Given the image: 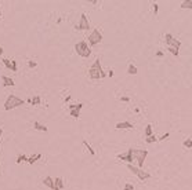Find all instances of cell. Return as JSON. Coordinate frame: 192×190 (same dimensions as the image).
Returning a JSON list of instances; mask_svg holds the SVG:
<instances>
[{"label":"cell","mask_w":192,"mask_h":190,"mask_svg":"<svg viewBox=\"0 0 192 190\" xmlns=\"http://www.w3.org/2000/svg\"><path fill=\"white\" fill-rule=\"evenodd\" d=\"M105 76H107V73L102 70L100 59H96L94 63L90 66V69H88V77L91 80H98V79H104Z\"/></svg>","instance_id":"6da1fadb"},{"label":"cell","mask_w":192,"mask_h":190,"mask_svg":"<svg viewBox=\"0 0 192 190\" xmlns=\"http://www.w3.org/2000/svg\"><path fill=\"white\" fill-rule=\"evenodd\" d=\"M25 103V101L20 96H17V95H8L7 99H6V102H4V110H12V109H15L18 106H22Z\"/></svg>","instance_id":"7a4b0ae2"},{"label":"cell","mask_w":192,"mask_h":190,"mask_svg":"<svg viewBox=\"0 0 192 190\" xmlns=\"http://www.w3.org/2000/svg\"><path fill=\"white\" fill-rule=\"evenodd\" d=\"M75 51H76V54L80 55L82 58H88V57L91 55V50H90L88 43L86 40H82V41L75 44Z\"/></svg>","instance_id":"3957f363"},{"label":"cell","mask_w":192,"mask_h":190,"mask_svg":"<svg viewBox=\"0 0 192 190\" xmlns=\"http://www.w3.org/2000/svg\"><path fill=\"white\" fill-rule=\"evenodd\" d=\"M127 168L136 175L137 178L141 179V181H147V179L151 178V174H149V172H145L142 168H138V167L133 165V164H127Z\"/></svg>","instance_id":"277c9868"},{"label":"cell","mask_w":192,"mask_h":190,"mask_svg":"<svg viewBox=\"0 0 192 190\" xmlns=\"http://www.w3.org/2000/svg\"><path fill=\"white\" fill-rule=\"evenodd\" d=\"M148 156V150H142V149H133V157L136 158L138 162V168H142L145 162V158Z\"/></svg>","instance_id":"5b68a950"},{"label":"cell","mask_w":192,"mask_h":190,"mask_svg":"<svg viewBox=\"0 0 192 190\" xmlns=\"http://www.w3.org/2000/svg\"><path fill=\"white\" fill-rule=\"evenodd\" d=\"M101 41H102V33L98 29H94L88 36V46H97Z\"/></svg>","instance_id":"8992f818"},{"label":"cell","mask_w":192,"mask_h":190,"mask_svg":"<svg viewBox=\"0 0 192 190\" xmlns=\"http://www.w3.org/2000/svg\"><path fill=\"white\" fill-rule=\"evenodd\" d=\"M164 41L167 44V47H173V48H177V50H180L181 47V41L177 40L176 37H173V35H170V33L164 35Z\"/></svg>","instance_id":"52a82bcc"},{"label":"cell","mask_w":192,"mask_h":190,"mask_svg":"<svg viewBox=\"0 0 192 190\" xmlns=\"http://www.w3.org/2000/svg\"><path fill=\"white\" fill-rule=\"evenodd\" d=\"M75 29H77V30H88L90 29V22H88L86 14L80 15V21H79V24L75 26Z\"/></svg>","instance_id":"ba28073f"},{"label":"cell","mask_w":192,"mask_h":190,"mask_svg":"<svg viewBox=\"0 0 192 190\" xmlns=\"http://www.w3.org/2000/svg\"><path fill=\"white\" fill-rule=\"evenodd\" d=\"M118 158L122 160V161H126L127 164H131L134 157H133V147L131 149H128L126 153H122V154H118Z\"/></svg>","instance_id":"9c48e42d"},{"label":"cell","mask_w":192,"mask_h":190,"mask_svg":"<svg viewBox=\"0 0 192 190\" xmlns=\"http://www.w3.org/2000/svg\"><path fill=\"white\" fill-rule=\"evenodd\" d=\"M3 63L7 69H11L12 72L18 70V67H17V61H10V59H7V58H3Z\"/></svg>","instance_id":"30bf717a"},{"label":"cell","mask_w":192,"mask_h":190,"mask_svg":"<svg viewBox=\"0 0 192 190\" xmlns=\"http://www.w3.org/2000/svg\"><path fill=\"white\" fill-rule=\"evenodd\" d=\"M116 130H133L134 128V124H131L130 121H122V123H118L115 127Z\"/></svg>","instance_id":"8fae6325"},{"label":"cell","mask_w":192,"mask_h":190,"mask_svg":"<svg viewBox=\"0 0 192 190\" xmlns=\"http://www.w3.org/2000/svg\"><path fill=\"white\" fill-rule=\"evenodd\" d=\"M43 183H44V186L48 187V189H53L54 190V179L51 178V176H46V178L43 179Z\"/></svg>","instance_id":"7c38bea8"},{"label":"cell","mask_w":192,"mask_h":190,"mask_svg":"<svg viewBox=\"0 0 192 190\" xmlns=\"http://www.w3.org/2000/svg\"><path fill=\"white\" fill-rule=\"evenodd\" d=\"M1 83H3L4 87H12L14 86V80L11 77H7V76H1Z\"/></svg>","instance_id":"4fadbf2b"},{"label":"cell","mask_w":192,"mask_h":190,"mask_svg":"<svg viewBox=\"0 0 192 190\" xmlns=\"http://www.w3.org/2000/svg\"><path fill=\"white\" fill-rule=\"evenodd\" d=\"M54 190H62L65 187L64 185V181H62V178H55V181H54Z\"/></svg>","instance_id":"5bb4252c"},{"label":"cell","mask_w":192,"mask_h":190,"mask_svg":"<svg viewBox=\"0 0 192 190\" xmlns=\"http://www.w3.org/2000/svg\"><path fill=\"white\" fill-rule=\"evenodd\" d=\"M33 128L37 131H43V132H47V130H48L47 127L43 125V124H40L39 121H33Z\"/></svg>","instance_id":"9a60e30c"},{"label":"cell","mask_w":192,"mask_h":190,"mask_svg":"<svg viewBox=\"0 0 192 190\" xmlns=\"http://www.w3.org/2000/svg\"><path fill=\"white\" fill-rule=\"evenodd\" d=\"M29 102L32 103V106H39L42 103V98H40V95H35L32 99H29Z\"/></svg>","instance_id":"2e32d148"},{"label":"cell","mask_w":192,"mask_h":190,"mask_svg":"<svg viewBox=\"0 0 192 190\" xmlns=\"http://www.w3.org/2000/svg\"><path fill=\"white\" fill-rule=\"evenodd\" d=\"M138 73V69H137V66H134L133 63H130L128 65V67H127V75H137Z\"/></svg>","instance_id":"e0dca14e"},{"label":"cell","mask_w":192,"mask_h":190,"mask_svg":"<svg viewBox=\"0 0 192 190\" xmlns=\"http://www.w3.org/2000/svg\"><path fill=\"white\" fill-rule=\"evenodd\" d=\"M42 158V154L40 153H37V154H35V156H31V157H28V164H33V162H36L37 160H40Z\"/></svg>","instance_id":"ac0fdd59"},{"label":"cell","mask_w":192,"mask_h":190,"mask_svg":"<svg viewBox=\"0 0 192 190\" xmlns=\"http://www.w3.org/2000/svg\"><path fill=\"white\" fill-rule=\"evenodd\" d=\"M180 7L181 8H184V10H187V8H192V0H184L183 3L180 4Z\"/></svg>","instance_id":"d6986e66"},{"label":"cell","mask_w":192,"mask_h":190,"mask_svg":"<svg viewBox=\"0 0 192 190\" xmlns=\"http://www.w3.org/2000/svg\"><path fill=\"white\" fill-rule=\"evenodd\" d=\"M83 145H84V146H86V147H87V150L90 152V154H91V156H94V154H96V150L93 149V147H91V145H90V143H88L87 141H86V139H83Z\"/></svg>","instance_id":"ffe728a7"},{"label":"cell","mask_w":192,"mask_h":190,"mask_svg":"<svg viewBox=\"0 0 192 190\" xmlns=\"http://www.w3.org/2000/svg\"><path fill=\"white\" fill-rule=\"evenodd\" d=\"M28 161V157L25 154H18V157H17V164H21V162H26Z\"/></svg>","instance_id":"44dd1931"},{"label":"cell","mask_w":192,"mask_h":190,"mask_svg":"<svg viewBox=\"0 0 192 190\" xmlns=\"http://www.w3.org/2000/svg\"><path fill=\"white\" fill-rule=\"evenodd\" d=\"M69 110H82L83 103H77V105H69Z\"/></svg>","instance_id":"7402d4cb"},{"label":"cell","mask_w":192,"mask_h":190,"mask_svg":"<svg viewBox=\"0 0 192 190\" xmlns=\"http://www.w3.org/2000/svg\"><path fill=\"white\" fill-rule=\"evenodd\" d=\"M151 135H152V125L148 124V125L145 127V138H148V136H151Z\"/></svg>","instance_id":"603a6c76"},{"label":"cell","mask_w":192,"mask_h":190,"mask_svg":"<svg viewBox=\"0 0 192 190\" xmlns=\"http://www.w3.org/2000/svg\"><path fill=\"white\" fill-rule=\"evenodd\" d=\"M183 146H184L185 149H191V147H192V139L191 138L185 139L184 142H183Z\"/></svg>","instance_id":"cb8c5ba5"},{"label":"cell","mask_w":192,"mask_h":190,"mask_svg":"<svg viewBox=\"0 0 192 190\" xmlns=\"http://www.w3.org/2000/svg\"><path fill=\"white\" fill-rule=\"evenodd\" d=\"M69 115L73 119H79L80 117V110H69Z\"/></svg>","instance_id":"d4e9b609"},{"label":"cell","mask_w":192,"mask_h":190,"mask_svg":"<svg viewBox=\"0 0 192 190\" xmlns=\"http://www.w3.org/2000/svg\"><path fill=\"white\" fill-rule=\"evenodd\" d=\"M145 142H147V143H153V142H158V138H156V136H155V135H151V136H148V138H147V139H145Z\"/></svg>","instance_id":"484cf974"},{"label":"cell","mask_w":192,"mask_h":190,"mask_svg":"<svg viewBox=\"0 0 192 190\" xmlns=\"http://www.w3.org/2000/svg\"><path fill=\"white\" fill-rule=\"evenodd\" d=\"M167 51H170L174 57H178V50L177 48H173V47H167Z\"/></svg>","instance_id":"4316f807"},{"label":"cell","mask_w":192,"mask_h":190,"mask_svg":"<svg viewBox=\"0 0 192 190\" xmlns=\"http://www.w3.org/2000/svg\"><path fill=\"white\" fill-rule=\"evenodd\" d=\"M123 190H134V185H133V183H126Z\"/></svg>","instance_id":"83f0119b"},{"label":"cell","mask_w":192,"mask_h":190,"mask_svg":"<svg viewBox=\"0 0 192 190\" xmlns=\"http://www.w3.org/2000/svg\"><path fill=\"white\" fill-rule=\"evenodd\" d=\"M169 136H170V132H166V134H164V135H162L160 138H158V141H166V139H167Z\"/></svg>","instance_id":"f1b7e54d"},{"label":"cell","mask_w":192,"mask_h":190,"mask_svg":"<svg viewBox=\"0 0 192 190\" xmlns=\"http://www.w3.org/2000/svg\"><path fill=\"white\" fill-rule=\"evenodd\" d=\"M36 65H37V63L35 62V61H29V62H28V66H29V67H35Z\"/></svg>","instance_id":"f546056e"},{"label":"cell","mask_w":192,"mask_h":190,"mask_svg":"<svg viewBox=\"0 0 192 190\" xmlns=\"http://www.w3.org/2000/svg\"><path fill=\"white\" fill-rule=\"evenodd\" d=\"M153 12H155V14H158V4H153Z\"/></svg>","instance_id":"4dcf8cb0"},{"label":"cell","mask_w":192,"mask_h":190,"mask_svg":"<svg viewBox=\"0 0 192 190\" xmlns=\"http://www.w3.org/2000/svg\"><path fill=\"white\" fill-rule=\"evenodd\" d=\"M107 76H109V77H112V76H113V70H112V69H109V72H108V75H107Z\"/></svg>","instance_id":"1f68e13d"},{"label":"cell","mask_w":192,"mask_h":190,"mask_svg":"<svg viewBox=\"0 0 192 190\" xmlns=\"http://www.w3.org/2000/svg\"><path fill=\"white\" fill-rule=\"evenodd\" d=\"M122 99V101H123V102H128V101H130V99L127 98V96H123V98H120Z\"/></svg>","instance_id":"d6a6232c"},{"label":"cell","mask_w":192,"mask_h":190,"mask_svg":"<svg viewBox=\"0 0 192 190\" xmlns=\"http://www.w3.org/2000/svg\"><path fill=\"white\" fill-rule=\"evenodd\" d=\"M156 55H158V57H163V52H162V51H158V52H156Z\"/></svg>","instance_id":"836d02e7"},{"label":"cell","mask_w":192,"mask_h":190,"mask_svg":"<svg viewBox=\"0 0 192 190\" xmlns=\"http://www.w3.org/2000/svg\"><path fill=\"white\" fill-rule=\"evenodd\" d=\"M3 55V47H1V46H0V57Z\"/></svg>","instance_id":"e575fe53"},{"label":"cell","mask_w":192,"mask_h":190,"mask_svg":"<svg viewBox=\"0 0 192 190\" xmlns=\"http://www.w3.org/2000/svg\"><path fill=\"white\" fill-rule=\"evenodd\" d=\"M1 135H3V130L0 128V138H1Z\"/></svg>","instance_id":"d590c367"},{"label":"cell","mask_w":192,"mask_h":190,"mask_svg":"<svg viewBox=\"0 0 192 190\" xmlns=\"http://www.w3.org/2000/svg\"><path fill=\"white\" fill-rule=\"evenodd\" d=\"M1 15H3V12H1V7H0V18H1Z\"/></svg>","instance_id":"8d00e7d4"},{"label":"cell","mask_w":192,"mask_h":190,"mask_svg":"<svg viewBox=\"0 0 192 190\" xmlns=\"http://www.w3.org/2000/svg\"><path fill=\"white\" fill-rule=\"evenodd\" d=\"M0 161H1V160H0Z\"/></svg>","instance_id":"74e56055"}]
</instances>
